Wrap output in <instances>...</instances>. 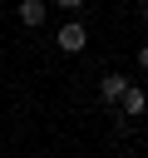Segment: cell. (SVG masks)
Wrapping results in <instances>:
<instances>
[{
    "instance_id": "8992f818",
    "label": "cell",
    "mask_w": 148,
    "mask_h": 158,
    "mask_svg": "<svg viewBox=\"0 0 148 158\" xmlns=\"http://www.w3.org/2000/svg\"><path fill=\"white\" fill-rule=\"evenodd\" d=\"M138 69H143V74H148V40H143V44H138Z\"/></svg>"
},
{
    "instance_id": "277c9868",
    "label": "cell",
    "mask_w": 148,
    "mask_h": 158,
    "mask_svg": "<svg viewBox=\"0 0 148 158\" xmlns=\"http://www.w3.org/2000/svg\"><path fill=\"white\" fill-rule=\"evenodd\" d=\"M49 20V0H20V25L25 30H39Z\"/></svg>"
},
{
    "instance_id": "5b68a950",
    "label": "cell",
    "mask_w": 148,
    "mask_h": 158,
    "mask_svg": "<svg viewBox=\"0 0 148 158\" xmlns=\"http://www.w3.org/2000/svg\"><path fill=\"white\" fill-rule=\"evenodd\" d=\"M49 5H59V10H84V0H49Z\"/></svg>"
},
{
    "instance_id": "3957f363",
    "label": "cell",
    "mask_w": 148,
    "mask_h": 158,
    "mask_svg": "<svg viewBox=\"0 0 148 158\" xmlns=\"http://www.w3.org/2000/svg\"><path fill=\"white\" fill-rule=\"evenodd\" d=\"M128 84H133L128 74H118V69H109V74L99 79V104H104V109H109V104H118V94H123Z\"/></svg>"
},
{
    "instance_id": "7a4b0ae2",
    "label": "cell",
    "mask_w": 148,
    "mask_h": 158,
    "mask_svg": "<svg viewBox=\"0 0 148 158\" xmlns=\"http://www.w3.org/2000/svg\"><path fill=\"white\" fill-rule=\"evenodd\" d=\"M113 109H118V114H128V118H143V114H148V89H143V84H128V89L118 94V104H113Z\"/></svg>"
},
{
    "instance_id": "6da1fadb",
    "label": "cell",
    "mask_w": 148,
    "mask_h": 158,
    "mask_svg": "<svg viewBox=\"0 0 148 158\" xmlns=\"http://www.w3.org/2000/svg\"><path fill=\"white\" fill-rule=\"evenodd\" d=\"M64 54H84V44H89V25L84 20H69V25H59V40H54Z\"/></svg>"
},
{
    "instance_id": "52a82bcc",
    "label": "cell",
    "mask_w": 148,
    "mask_h": 158,
    "mask_svg": "<svg viewBox=\"0 0 148 158\" xmlns=\"http://www.w3.org/2000/svg\"><path fill=\"white\" fill-rule=\"evenodd\" d=\"M138 15H143V20H148V0H138Z\"/></svg>"
}]
</instances>
